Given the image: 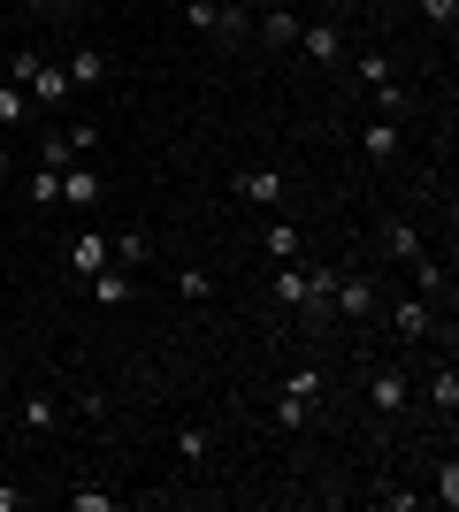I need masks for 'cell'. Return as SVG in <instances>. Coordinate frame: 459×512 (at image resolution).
<instances>
[{"label":"cell","mask_w":459,"mask_h":512,"mask_svg":"<svg viewBox=\"0 0 459 512\" xmlns=\"http://www.w3.org/2000/svg\"><path fill=\"white\" fill-rule=\"evenodd\" d=\"M360 153H368V161H383V169H391L398 153H406V130H398L391 115H375V123H360Z\"/></svg>","instance_id":"cell-10"},{"label":"cell","mask_w":459,"mask_h":512,"mask_svg":"<svg viewBox=\"0 0 459 512\" xmlns=\"http://www.w3.org/2000/svg\"><path fill=\"white\" fill-rule=\"evenodd\" d=\"M299 54H306V62H322V69H337L352 46H345V31H337V23H306V31H299Z\"/></svg>","instance_id":"cell-9"},{"label":"cell","mask_w":459,"mask_h":512,"mask_svg":"<svg viewBox=\"0 0 459 512\" xmlns=\"http://www.w3.org/2000/svg\"><path fill=\"white\" fill-rule=\"evenodd\" d=\"M230 192H238L245 207H276V199H284V176H276V169H238V176H230Z\"/></svg>","instance_id":"cell-12"},{"label":"cell","mask_w":459,"mask_h":512,"mask_svg":"<svg viewBox=\"0 0 459 512\" xmlns=\"http://www.w3.org/2000/svg\"><path fill=\"white\" fill-rule=\"evenodd\" d=\"M62 130H69V146H77V161H85V153L100 146V123H62Z\"/></svg>","instance_id":"cell-31"},{"label":"cell","mask_w":459,"mask_h":512,"mask_svg":"<svg viewBox=\"0 0 459 512\" xmlns=\"http://www.w3.org/2000/svg\"><path fill=\"white\" fill-rule=\"evenodd\" d=\"M329 314H337V321H375V314H383V283H375L368 268H337Z\"/></svg>","instance_id":"cell-2"},{"label":"cell","mask_w":459,"mask_h":512,"mask_svg":"<svg viewBox=\"0 0 459 512\" xmlns=\"http://www.w3.org/2000/svg\"><path fill=\"white\" fill-rule=\"evenodd\" d=\"M383 306H391V337L398 344H429L437 337V306L429 299H383Z\"/></svg>","instance_id":"cell-6"},{"label":"cell","mask_w":459,"mask_h":512,"mask_svg":"<svg viewBox=\"0 0 459 512\" xmlns=\"http://www.w3.org/2000/svg\"><path fill=\"white\" fill-rule=\"evenodd\" d=\"M69 161H77L69 130H46V138H39V169H69Z\"/></svg>","instance_id":"cell-23"},{"label":"cell","mask_w":459,"mask_h":512,"mask_svg":"<svg viewBox=\"0 0 459 512\" xmlns=\"http://www.w3.org/2000/svg\"><path fill=\"white\" fill-rule=\"evenodd\" d=\"M429 406H437L444 421L459 413V375H452V367H437V375H429Z\"/></svg>","instance_id":"cell-21"},{"label":"cell","mask_w":459,"mask_h":512,"mask_svg":"<svg viewBox=\"0 0 459 512\" xmlns=\"http://www.w3.org/2000/svg\"><path fill=\"white\" fill-rule=\"evenodd\" d=\"M108 260H115V268H131V276H138V268H146V260H153L146 230H115V237H108Z\"/></svg>","instance_id":"cell-18"},{"label":"cell","mask_w":459,"mask_h":512,"mask_svg":"<svg viewBox=\"0 0 459 512\" xmlns=\"http://www.w3.org/2000/svg\"><path fill=\"white\" fill-rule=\"evenodd\" d=\"M352 77H360V85H391V62H383V54H360V62H352Z\"/></svg>","instance_id":"cell-28"},{"label":"cell","mask_w":459,"mask_h":512,"mask_svg":"<svg viewBox=\"0 0 459 512\" xmlns=\"http://www.w3.org/2000/svg\"><path fill=\"white\" fill-rule=\"evenodd\" d=\"M0 512H23V490H0Z\"/></svg>","instance_id":"cell-32"},{"label":"cell","mask_w":459,"mask_h":512,"mask_svg":"<svg viewBox=\"0 0 459 512\" xmlns=\"http://www.w3.org/2000/svg\"><path fill=\"white\" fill-rule=\"evenodd\" d=\"M299 31H306L299 8H284V0H276V8L261 16V46H276V54H291V46H299Z\"/></svg>","instance_id":"cell-13"},{"label":"cell","mask_w":459,"mask_h":512,"mask_svg":"<svg viewBox=\"0 0 459 512\" xmlns=\"http://www.w3.org/2000/svg\"><path fill=\"white\" fill-rule=\"evenodd\" d=\"M23 199L31 207H62V169H31L23 176Z\"/></svg>","instance_id":"cell-20"},{"label":"cell","mask_w":459,"mask_h":512,"mask_svg":"<svg viewBox=\"0 0 459 512\" xmlns=\"http://www.w3.org/2000/svg\"><path fill=\"white\" fill-rule=\"evenodd\" d=\"M0 77H8V62H0Z\"/></svg>","instance_id":"cell-36"},{"label":"cell","mask_w":459,"mask_h":512,"mask_svg":"<svg viewBox=\"0 0 459 512\" xmlns=\"http://www.w3.org/2000/svg\"><path fill=\"white\" fill-rule=\"evenodd\" d=\"M314 299V276H306V260H276V306H306Z\"/></svg>","instance_id":"cell-14"},{"label":"cell","mask_w":459,"mask_h":512,"mask_svg":"<svg viewBox=\"0 0 459 512\" xmlns=\"http://www.w3.org/2000/svg\"><path fill=\"white\" fill-rule=\"evenodd\" d=\"M8 176H16V153H8V146H0V184H8Z\"/></svg>","instance_id":"cell-33"},{"label":"cell","mask_w":459,"mask_h":512,"mask_svg":"<svg viewBox=\"0 0 459 512\" xmlns=\"http://www.w3.org/2000/svg\"><path fill=\"white\" fill-rule=\"evenodd\" d=\"M406 268H414V299H429V306H437V299H444V283H452V268H444L437 253H421V260H406Z\"/></svg>","instance_id":"cell-16"},{"label":"cell","mask_w":459,"mask_h":512,"mask_svg":"<svg viewBox=\"0 0 459 512\" xmlns=\"http://www.w3.org/2000/svg\"><path fill=\"white\" fill-rule=\"evenodd\" d=\"M69 85L77 92H92V85H108V54H100V46H77V54H69Z\"/></svg>","instance_id":"cell-15"},{"label":"cell","mask_w":459,"mask_h":512,"mask_svg":"<svg viewBox=\"0 0 459 512\" xmlns=\"http://www.w3.org/2000/svg\"><path fill=\"white\" fill-rule=\"evenodd\" d=\"M115 505H123V497L100 490V482H77V490H69V512H115Z\"/></svg>","instance_id":"cell-22"},{"label":"cell","mask_w":459,"mask_h":512,"mask_svg":"<svg viewBox=\"0 0 459 512\" xmlns=\"http://www.w3.org/2000/svg\"><path fill=\"white\" fill-rule=\"evenodd\" d=\"M429 505H444V512L459 505V467H452V459H444V474H437V497H429Z\"/></svg>","instance_id":"cell-29"},{"label":"cell","mask_w":459,"mask_h":512,"mask_svg":"<svg viewBox=\"0 0 459 512\" xmlns=\"http://www.w3.org/2000/svg\"><path fill=\"white\" fill-rule=\"evenodd\" d=\"M368 406H375V421H406V406H414V375H406V367H375Z\"/></svg>","instance_id":"cell-5"},{"label":"cell","mask_w":459,"mask_h":512,"mask_svg":"<svg viewBox=\"0 0 459 512\" xmlns=\"http://www.w3.org/2000/svg\"><path fill=\"white\" fill-rule=\"evenodd\" d=\"M108 268V230H77L69 237V276L85 283V276H100Z\"/></svg>","instance_id":"cell-11"},{"label":"cell","mask_w":459,"mask_h":512,"mask_svg":"<svg viewBox=\"0 0 459 512\" xmlns=\"http://www.w3.org/2000/svg\"><path fill=\"white\" fill-rule=\"evenodd\" d=\"M100 199H108L100 169H92V161H69V169H62V207H69V214H92Z\"/></svg>","instance_id":"cell-7"},{"label":"cell","mask_w":459,"mask_h":512,"mask_svg":"<svg viewBox=\"0 0 459 512\" xmlns=\"http://www.w3.org/2000/svg\"><path fill=\"white\" fill-rule=\"evenodd\" d=\"M176 299H215V276H207V268H176Z\"/></svg>","instance_id":"cell-25"},{"label":"cell","mask_w":459,"mask_h":512,"mask_svg":"<svg viewBox=\"0 0 459 512\" xmlns=\"http://www.w3.org/2000/svg\"><path fill=\"white\" fill-rule=\"evenodd\" d=\"M421 253H429L421 222H414V214H391V222H383V260H391V268H406V260H421Z\"/></svg>","instance_id":"cell-8"},{"label":"cell","mask_w":459,"mask_h":512,"mask_svg":"<svg viewBox=\"0 0 459 512\" xmlns=\"http://www.w3.org/2000/svg\"><path fill=\"white\" fill-rule=\"evenodd\" d=\"M131 268H115V260H108V268H100V276H85V291H92V299H100V306H123V299H131Z\"/></svg>","instance_id":"cell-17"},{"label":"cell","mask_w":459,"mask_h":512,"mask_svg":"<svg viewBox=\"0 0 459 512\" xmlns=\"http://www.w3.org/2000/svg\"><path fill=\"white\" fill-rule=\"evenodd\" d=\"M23 8H39V16H54V8H62V0H23Z\"/></svg>","instance_id":"cell-34"},{"label":"cell","mask_w":459,"mask_h":512,"mask_svg":"<svg viewBox=\"0 0 459 512\" xmlns=\"http://www.w3.org/2000/svg\"><path fill=\"white\" fill-rule=\"evenodd\" d=\"M23 115H39V107H31V92L0 77V123H23Z\"/></svg>","instance_id":"cell-27"},{"label":"cell","mask_w":459,"mask_h":512,"mask_svg":"<svg viewBox=\"0 0 459 512\" xmlns=\"http://www.w3.org/2000/svg\"><path fill=\"white\" fill-rule=\"evenodd\" d=\"M421 16L437 23V31H452V23H459V0H421Z\"/></svg>","instance_id":"cell-30"},{"label":"cell","mask_w":459,"mask_h":512,"mask_svg":"<svg viewBox=\"0 0 459 512\" xmlns=\"http://www.w3.org/2000/svg\"><path fill=\"white\" fill-rule=\"evenodd\" d=\"M54 421H62V398H46V390H39V398H23V428H39V436H46Z\"/></svg>","instance_id":"cell-24"},{"label":"cell","mask_w":459,"mask_h":512,"mask_svg":"<svg viewBox=\"0 0 459 512\" xmlns=\"http://www.w3.org/2000/svg\"><path fill=\"white\" fill-rule=\"evenodd\" d=\"M322 390H329V375H322V367H299V375H291V383L276 390V428H306V406H314Z\"/></svg>","instance_id":"cell-4"},{"label":"cell","mask_w":459,"mask_h":512,"mask_svg":"<svg viewBox=\"0 0 459 512\" xmlns=\"http://www.w3.org/2000/svg\"><path fill=\"white\" fill-rule=\"evenodd\" d=\"M261 245H268V260H299L306 253V230H299V222H268Z\"/></svg>","instance_id":"cell-19"},{"label":"cell","mask_w":459,"mask_h":512,"mask_svg":"<svg viewBox=\"0 0 459 512\" xmlns=\"http://www.w3.org/2000/svg\"><path fill=\"white\" fill-rule=\"evenodd\" d=\"M8 85H23L39 115H54V107L69 100V69L46 62V54H16V62H8Z\"/></svg>","instance_id":"cell-1"},{"label":"cell","mask_w":459,"mask_h":512,"mask_svg":"<svg viewBox=\"0 0 459 512\" xmlns=\"http://www.w3.org/2000/svg\"><path fill=\"white\" fill-rule=\"evenodd\" d=\"M215 8H253V0H215Z\"/></svg>","instance_id":"cell-35"},{"label":"cell","mask_w":459,"mask_h":512,"mask_svg":"<svg viewBox=\"0 0 459 512\" xmlns=\"http://www.w3.org/2000/svg\"><path fill=\"white\" fill-rule=\"evenodd\" d=\"M207 451H215L207 428H184V436H176V459H184V467H207Z\"/></svg>","instance_id":"cell-26"},{"label":"cell","mask_w":459,"mask_h":512,"mask_svg":"<svg viewBox=\"0 0 459 512\" xmlns=\"http://www.w3.org/2000/svg\"><path fill=\"white\" fill-rule=\"evenodd\" d=\"M184 23H192L199 39L245 46V23H253V8H215V0H184Z\"/></svg>","instance_id":"cell-3"}]
</instances>
